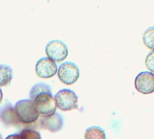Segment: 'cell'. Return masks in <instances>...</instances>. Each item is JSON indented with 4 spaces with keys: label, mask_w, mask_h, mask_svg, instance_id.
Returning a JSON list of instances; mask_svg holds the SVG:
<instances>
[{
    "label": "cell",
    "mask_w": 154,
    "mask_h": 139,
    "mask_svg": "<svg viewBox=\"0 0 154 139\" xmlns=\"http://www.w3.org/2000/svg\"><path fill=\"white\" fill-rule=\"evenodd\" d=\"M14 112L20 123L32 124L39 118V114L36 111L33 102L31 100H23L14 105Z\"/></svg>",
    "instance_id": "6da1fadb"
},
{
    "label": "cell",
    "mask_w": 154,
    "mask_h": 139,
    "mask_svg": "<svg viewBox=\"0 0 154 139\" xmlns=\"http://www.w3.org/2000/svg\"><path fill=\"white\" fill-rule=\"evenodd\" d=\"M32 102L36 111L42 118H47L56 113L57 105L51 92H44L38 95Z\"/></svg>",
    "instance_id": "7a4b0ae2"
},
{
    "label": "cell",
    "mask_w": 154,
    "mask_h": 139,
    "mask_svg": "<svg viewBox=\"0 0 154 139\" xmlns=\"http://www.w3.org/2000/svg\"><path fill=\"white\" fill-rule=\"evenodd\" d=\"M54 98L57 108L62 111H69L78 109V96L71 90H61Z\"/></svg>",
    "instance_id": "3957f363"
},
{
    "label": "cell",
    "mask_w": 154,
    "mask_h": 139,
    "mask_svg": "<svg viewBox=\"0 0 154 139\" xmlns=\"http://www.w3.org/2000/svg\"><path fill=\"white\" fill-rule=\"evenodd\" d=\"M47 57L54 62H60L64 61L69 53L67 45L59 40L51 41L45 48Z\"/></svg>",
    "instance_id": "277c9868"
},
{
    "label": "cell",
    "mask_w": 154,
    "mask_h": 139,
    "mask_svg": "<svg viewBox=\"0 0 154 139\" xmlns=\"http://www.w3.org/2000/svg\"><path fill=\"white\" fill-rule=\"evenodd\" d=\"M58 77L59 80L66 84L72 85L74 84L79 77V67L73 62H64L58 69Z\"/></svg>",
    "instance_id": "5b68a950"
},
{
    "label": "cell",
    "mask_w": 154,
    "mask_h": 139,
    "mask_svg": "<svg viewBox=\"0 0 154 139\" xmlns=\"http://www.w3.org/2000/svg\"><path fill=\"white\" fill-rule=\"evenodd\" d=\"M134 85L136 90L142 94H151L154 92V73L143 71L135 78Z\"/></svg>",
    "instance_id": "8992f818"
},
{
    "label": "cell",
    "mask_w": 154,
    "mask_h": 139,
    "mask_svg": "<svg viewBox=\"0 0 154 139\" xmlns=\"http://www.w3.org/2000/svg\"><path fill=\"white\" fill-rule=\"evenodd\" d=\"M35 72L42 79H49L53 77L57 72L56 62L50 60L48 57L40 59L35 66Z\"/></svg>",
    "instance_id": "52a82bcc"
},
{
    "label": "cell",
    "mask_w": 154,
    "mask_h": 139,
    "mask_svg": "<svg viewBox=\"0 0 154 139\" xmlns=\"http://www.w3.org/2000/svg\"><path fill=\"white\" fill-rule=\"evenodd\" d=\"M41 127L44 130H48L50 132H58L63 127V119L58 113H55L50 117L42 118L41 120Z\"/></svg>",
    "instance_id": "ba28073f"
},
{
    "label": "cell",
    "mask_w": 154,
    "mask_h": 139,
    "mask_svg": "<svg viewBox=\"0 0 154 139\" xmlns=\"http://www.w3.org/2000/svg\"><path fill=\"white\" fill-rule=\"evenodd\" d=\"M0 121L5 126H16L20 122L14 112V108L10 104L6 103L0 109Z\"/></svg>",
    "instance_id": "9c48e42d"
},
{
    "label": "cell",
    "mask_w": 154,
    "mask_h": 139,
    "mask_svg": "<svg viewBox=\"0 0 154 139\" xmlns=\"http://www.w3.org/2000/svg\"><path fill=\"white\" fill-rule=\"evenodd\" d=\"M13 79V70L8 65H0V87L8 86Z\"/></svg>",
    "instance_id": "30bf717a"
},
{
    "label": "cell",
    "mask_w": 154,
    "mask_h": 139,
    "mask_svg": "<svg viewBox=\"0 0 154 139\" xmlns=\"http://www.w3.org/2000/svg\"><path fill=\"white\" fill-rule=\"evenodd\" d=\"M85 139H106L104 129L99 127H91L85 132Z\"/></svg>",
    "instance_id": "8fae6325"
},
{
    "label": "cell",
    "mask_w": 154,
    "mask_h": 139,
    "mask_svg": "<svg viewBox=\"0 0 154 139\" xmlns=\"http://www.w3.org/2000/svg\"><path fill=\"white\" fill-rule=\"evenodd\" d=\"M44 92H51L50 87L47 84H45V83H37V84H35L32 88V90L30 91V99H31V100H33L38 95H40L42 93H44Z\"/></svg>",
    "instance_id": "7c38bea8"
},
{
    "label": "cell",
    "mask_w": 154,
    "mask_h": 139,
    "mask_svg": "<svg viewBox=\"0 0 154 139\" xmlns=\"http://www.w3.org/2000/svg\"><path fill=\"white\" fill-rule=\"evenodd\" d=\"M143 41L147 48L154 51V27H150L144 32Z\"/></svg>",
    "instance_id": "4fadbf2b"
},
{
    "label": "cell",
    "mask_w": 154,
    "mask_h": 139,
    "mask_svg": "<svg viewBox=\"0 0 154 139\" xmlns=\"http://www.w3.org/2000/svg\"><path fill=\"white\" fill-rule=\"evenodd\" d=\"M19 136L22 137V139H41V135L39 132L27 128L21 130Z\"/></svg>",
    "instance_id": "5bb4252c"
},
{
    "label": "cell",
    "mask_w": 154,
    "mask_h": 139,
    "mask_svg": "<svg viewBox=\"0 0 154 139\" xmlns=\"http://www.w3.org/2000/svg\"><path fill=\"white\" fill-rule=\"evenodd\" d=\"M145 65L151 72L154 73V51L151 52L147 55L145 59Z\"/></svg>",
    "instance_id": "9a60e30c"
},
{
    "label": "cell",
    "mask_w": 154,
    "mask_h": 139,
    "mask_svg": "<svg viewBox=\"0 0 154 139\" xmlns=\"http://www.w3.org/2000/svg\"><path fill=\"white\" fill-rule=\"evenodd\" d=\"M5 139H22V137L19 136V134H14V135L8 136Z\"/></svg>",
    "instance_id": "2e32d148"
},
{
    "label": "cell",
    "mask_w": 154,
    "mask_h": 139,
    "mask_svg": "<svg viewBox=\"0 0 154 139\" xmlns=\"http://www.w3.org/2000/svg\"><path fill=\"white\" fill-rule=\"evenodd\" d=\"M2 100H3V93H2V90H1V89H0V104H1V102H2Z\"/></svg>",
    "instance_id": "e0dca14e"
},
{
    "label": "cell",
    "mask_w": 154,
    "mask_h": 139,
    "mask_svg": "<svg viewBox=\"0 0 154 139\" xmlns=\"http://www.w3.org/2000/svg\"><path fill=\"white\" fill-rule=\"evenodd\" d=\"M0 139H3V137H2V135L0 134Z\"/></svg>",
    "instance_id": "ac0fdd59"
}]
</instances>
